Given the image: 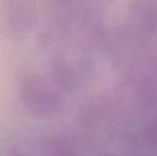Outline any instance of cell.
<instances>
[{
    "instance_id": "cell-4",
    "label": "cell",
    "mask_w": 157,
    "mask_h": 156,
    "mask_svg": "<svg viewBox=\"0 0 157 156\" xmlns=\"http://www.w3.org/2000/svg\"><path fill=\"white\" fill-rule=\"evenodd\" d=\"M0 156H28L22 149H18L17 145H4L0 147Z\"/></svg>"
},
{
    "instance_id": "cell-5",
    "label": "cell",
    "mask_w": 157,
    "mask_h": 156,
    "mask_svg": "<svg viewBox=\"0 0 157 156\" xmlns=\"http://www.w3.org/2000/svg\"><path fill=\"white\" fill-rule=\"evenodd\" d=\"M104 2H112V0H104Z\"/></svg>"
},
{
    "instance_id": "cell-1",
    "label": "cell",
    "mask_w": 157,
    "mask_h": 156,
    "mask_svg": "<svg viewBox=\"0 0 157 156\" xmlns=\"http://www.w3.org/2000/svg\"><path fill=\"white\" fill-rule=\"evenodd\" d=\"M20 97L29 112L40 117L57 116L62 109V97L59 90L42 76H28L20 84Z\"/></svg>"
},
{
    "instance_id": "cell-3",
    "label": "cell",
    "mask_w": 157,
    "mask_h": 156,
    "mask_svg": "<svg viewBox=\"0 0 157 156\" xmlns=\"http://www.w3.org/2000/svg\"><path fill=\"white\" fill-rule=\"evenodd\" d=\"M59 13L60 15H71L73 11V6H75V0H53Z\"/></svg>"
},
{
    "instance_id": "cell-2",
    "label": "cell",
    "mask_w": 157,
    "mask_h": 156,
    "mask_svg": "<svg viewBox=\"0 0 157 156\" xmlns=\"http://www.w3.org/2000/svg\"><path fill=\"white\" fill-rule=\"evenodd\" d=\"M2 17L9 31L17 35L29 33L39 18L37 0H2Z\"/></svg>"
}]
</instances>
